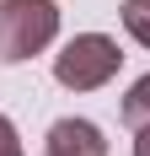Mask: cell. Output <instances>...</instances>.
<instances>
[{
    "label": "cell",
    "instance_id": "6da1fadb",
    "mask_svg": "<svg viewBox=\"0 0 150 156\" xmlns=\"http://www.w3.org/2000/svg\"><path fill=\"white\" fill-rule=\"evenodd\" d=\"M59 38L54 0H0V65H27Z\"/></svg>",
    "mask_w": 150,
    "mask_h": 156
},
{
    "label": "cell",
    "instance_id": "7a4b0ae2",
    "mask_svg": "<svg viewBox=\"0 0 150 156\" xmlns=\"http://www.w3.org/2000/svg\"><path fill=\"white\" fill-rule=\"evenodd\" d=\"M118 65H123L118 38H107V32H75L54 54V81L64 92H97V86H107L118 76Z\"/></svg>",
    "mask_w": 150,
    "mask_h": 156
},
{
    "label": "cell",
    "instance_id": "3957f363",
    "mask_svg": "<svg viewBox=\"0 0 150 156\" xmlns=\"http://www.w3.org/2000/svg\"><path fill=\"white\" fill-rule=\"evenodd\" d=\"M43 156H107V140L91 119H54L43 135Z\"/></svg>",
    "mask_w": 150,
    "mask_h": 156
},
{
    "label": "cell",
    "instance_id": "277c9868",
    "mask_svg": "<svg viewBox=\"0 0 150 156\" xmlns=\"http://www.w3.org/2000/svg\"><path fill=\"white\" fill-rule=\"evenodd\" d=\"M123 124L129 129H145L150 124V76H139L129 92H123Z\"/></svg>",
    "mask_w": 150,
    "mask_h": 156
},
{
    "label": "cell",
    "instance_id": "5b68a950",
    "mask_svg": "<svg viewBox=\"0 0 150 156\" xmlns=\"http://www.w3.org/2000/svg\"><path fill=\"white\" fill-rule=\"evenodd\" d=\"M118 22H123V32H129L139 48H150V0H123Z\"/></svg>",
    "mask_w": 150,
    "mask_h": 156
},
{
    "label": "cell",
    "instance_id": "8992f818",
    "mask_svg": "<svg viewBox=\"0 0 150 156\" xmlns=\"http://www.w3.org/2000/svg\"><path fill=\"white\" fill-rule=\"evenodd\" d=\"M0 156H22V135H16V124L0 113Z\"/></svg>",
    "mask_w": 150,
    "mask_h": 156
},
{
    "label": "cell",
    "instance_id": "52a82bcc",
    "mask_svg": "<svg viewBox=\"0 0 150 156\" xmlns=\"http://www.w3.org/2000/svg\"><path fill=\"white\" fill-rule=\"evenodd\" d=\"M134 156H150V124L134 129Z\"/></svg>",
    "mask_w": 150,
    "mask_h": 156
}]
</instances>
